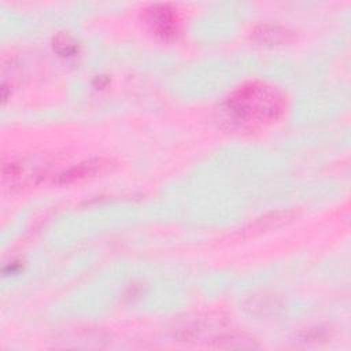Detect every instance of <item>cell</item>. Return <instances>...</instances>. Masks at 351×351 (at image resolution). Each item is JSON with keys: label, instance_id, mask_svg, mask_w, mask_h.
Listing matches in <instances>:
<instances>
[{"label": "cell", "instance_id": "1", "mask_svg": "<svg viewBox=\"0 0 351 351\" xmlns=\"http://www.w3.org/2000/svg\"><path fill=\"white\" fill-rule=\"evenodd\" d=\"M287 106L284 92L266 81H247L234 88L221 104V121L229 129L259 130L277 121Z\"/></svg>", "mask_w": 351, "mask_h": 351}, {"label": "cell", "instance_id": "2", "mask_svg": "<svg viewBox=\"0 0 351 351\" xmlns=\"http://www.w3.org/2000/svg\"><path fill=\"white\" fill-rule=\"evenodd\" d=\"M143 18L151 32L162 38H173L181 27L178 10L171 4H154L144 10Z\"/></svg>", "mask_w": 351, "mask_h": 351}, {"label": "cell", "instance_id": "3", "mask_svg": "<svg viewBox=\"0 0 351 351\" xmlns=\"http://www.w3.org/2000/svg\"><path fill=\"white\" fill-rule=\"evenodd\" d=\"M108 166H110V160H106V159L86 160V162L78 163V165L64 170L63 173H60L59 177H58V182L69 184V182H73L75 180H82V178H86V177H92L97 173L104 171Z\"/></svg>", "mask_w": 351, "mask_h": 351}, {"label": "cell", "instance_id": "4", "mask_svg": "<svg viewBox=\"0 0 351 351\" xmlns=\"http://www.w3.org/2000/svg\"><path fill=\"white\" fill-rule=\"evenodd\" d=\"M252 38L258 43H263L267 45H280L291 41L293 38V32L280 25L265 23L254 29Z\"/></svg>", "mask_w": 351, "mask_h": 351}, {"label": "cell", "instance_id": "5", "mask_svg": "<svg viewBox=\"0 0 351 351\" xmlns=\"http://www.w3.org/2000/svg\"><path fill=\"white\" fill-rule=\"evenodd\" d=\"M53 49L60 55V56H74L78 52V44L75 40L67 34V33H59L53 38Z\"/></svg>", "mask_w": 351, "mask_h": 351}]
</instances>
